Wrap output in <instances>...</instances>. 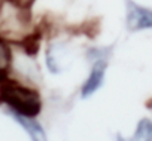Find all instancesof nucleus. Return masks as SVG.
Returning a JSON list of instances; mask_svg holds the SVG:
<instances>
[{
	"label": "nucleus",
	"instance_id": "obj_3",
	"mask_svg": "<svg viewBox=\"0 0 152 141\" xmlns=\"http://www.w3.org/2000/svg\"><path fill=\"white\" fill-rule=\"evenodd\" d=\"M127 27L131 31L152 28V9L127 0Z\"/></svg>",
	"mask_w": 152,
	"mask_h": 141
},
{
	"label": "nucleus",
	"instance_id": "obj_6",
	"mask_svg": "<svg viewBox=\"0 0 152 141\" xmlns=\"http://www.w3.org/2000/svg\"><path fill=\"white\" fill-rule=\"evenodd\" d=\"M12 65V51L5 39L0 37V76L8 74Z\"/></svg>",
	"mask_w": 152,
	"mask_h": 141
},
{
	"label": "nucleus",
	"instance_id": "obj_5",
	"mask_svg": "<svg viewBox=\"0 0 152 141\" xmlns=\"http://www.w3.org/2000/svg\"><path fill=\"white\" fill-rule=\"evenodd\" d=\"M40 40H42V33L40 31H34L26 37H23L21 42H15L27 55L34 56L39 52V46H40Z\"/></svg>",
	"mask_w": 152,
	"mask_h": 141
},
{
	"label": "nucleus",
	"instance_id": "obj_4",
	"mask_svg": "<svg viewBox=\"0 0 152 141\" xmlns=\"http://www.w3.org/2000/svg\"><path fill=\"white\" fill-rule=\"evenodd\" d=\"M12 116V119L21 125V128L27 132V135L30 137L31 141H48L46 132L43 129V126L34 119V117H26L21 114H15V113H9Z\"/></svg>",
	"mask_w": 152,
	"mask_h": 141
},
{
	"label": "nucleus",
	"instance_id": "obj_7",
	"mask_svg": "<svg viewBox=\"0 0 152 141\" xmlns=\"http://www.w3.org/2000/svg\"><path fill=\"white\" fill-rule=\"evenodd\" d=\"M130 141H152V120L142 119Z\"/></svg>",
	"mask_w": 152,
	"mask_h": 141
},
{
	"label": "nucleus",
	"instance_id": "obj_9",
	"mask_svg": "<svg viewBox=\"0 0 152 141\" xmlns=\"http://www.w3.org/2000/svg\"><path fill=\"white\" fill-rule=\"evenodd\" d=\"M116 141H125V140H124L121 135H118V137H116Z\"/></svg>",
	"mask_w": 152,
	"mask_h": 141
},
{
	"label": "nucleus",
	"instance_id": "obj_8",
	"mask_svg": "<svg viewBox=\"0 0 152 141\" xmlns=\"http://www.w3.org/2000/svg\"><path fill=\"white\" fill-rule=\"evenodd\" d=\"M3 2L11 5L15 11H18V12L24 14V15H30L31 8H33L36 0H3Z\"/></svg>",
	"mask_w": 152,
	"mask_h": 141
},
{
	"label": "nucleus",
	"instance_id": "obj_1",
	"mask_svg": "<svg viewBox=\"0 0 152 141\" xmlns=\"http://www.w3.org/2000/svg\"><path fill=\"white\" fill-rule=\"evenodd\" d=\"M0 103L9 107V113L26 117H36L42 111L40 94L11 77L0 76Z\"/></svg>",
	"mask_w": 152,
	"mask_h": 141
},
{
	"label": "nucleus",
	"instance_id": "obj_2",
	"mask_svg": "<svg viewBox=\"0 0 152 141\" xmlns=\"http://www.w3.org/2000/svg\"><path fill=\"white\" fill-rule=\"evenodd\" d=\"M91 54H94V59H93V67L90 70V74L87 77V80L82 83L81 88V95L82 98H88L93 94H96L103 82H104V76H106V70H107V51H91Z\"/></svg>",
	"mask_w": 152,
	"mask_h": 141
}]
</instances>
